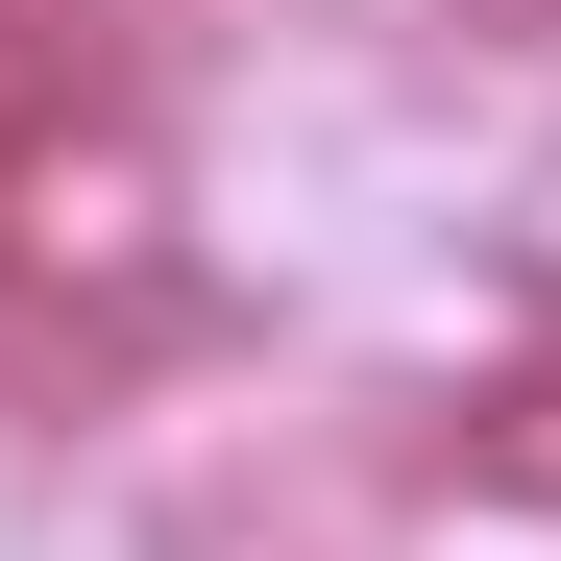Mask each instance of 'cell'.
Listing matches in <instances>:
<instances>
[{"label":"cell","instance_id":"cell-1","mask_svg":"<svg viewBox=\"0 0 561 561\" xmlns=\"http://www.w3.org/2000/svg\"><path fill=\"white\" fill-rule=\"evenodd\" d=\"M196 171H171V123L123 99H49V123H0V318H25L49 366H147V342H196Z\"/></svg>","mask_w":561,"mask_h":561},{"label":"cell","instance_id":"cell-2","mask_svg":"<svg viewBox=\"0 0 561 561\" xmlns=\"http://www.w3.org/2000/svg\"><path fill=\"white\" fill-rule=\"evenodd\" d=\"M415 25H463V49H561V0H415Z\"/></svg>","mask_w":561,"mask_h":561},{"label":"cell","instance_id":"cell-3","mask_svg":"<svg viewBox=\"0 0 561 561\" xmlns=\"http://www.w3.org/2000/svg\"><path fill=\"white\" fill-rule=\"evenodd\" d=\"M49 25H99V0H49Z\"/></svg>","mask_w":561,"mask_h":561}]
</instances>
